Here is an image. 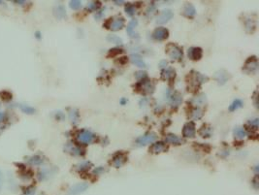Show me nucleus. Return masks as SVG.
I'll use <instances>...</instances> for the list:
<instances>
[{"mask_svg":"<svg viewBox=\"0 0 259 195\" xmlns=\"http://www.w3.org/2000/svg\"><path fill=\"white\" fill-rule=\"evenodd\" d=\"M43 161H44L43 158L40 156H32V157L29 158L28 162L31 165H40V164L43 163Z\"/></svg>","mask_w":259,"mask_h":195,"instance_id":"obj_25","label":"nucleus"},{"mask_svg":"<svg viewBox=\"0 0 259 195\" xmlns=\"http://www.w3.org/2000/svg\"><path fill=\"white\" fill-rule=\"evenodd\" d=\"M212 129L207 125L203 126L200 129V134L204 138H210L212 136Z\"/></svg>","mask_w":259,"mask_h":195,"instance_id":"obj_24","label":"nucleus"},{"mask_svg":"<svg viewBox=\"0 0 259 195\" xmlns=\"http://www.w3.org/2000/svg\"><path fill=\"white\" fill-rule=\"evenodd\" d=\"M92 164L90 162H88V161H84V162H81V163H79L76 168H77V170L79 171H84V170H88L89 169V167H91Z\"/></svg>","mask_w":259,"mask_h":195,"instance_id":"obj_27","label":"nucleus"},{"mask_svg":"<svg viewBox=\"0 0 259 195\" xmlns=\"http://www.w3.org/2000/svg\"><path fill=\"white\" fill-rule=\"evenodd\" d=\"M125 102H126V100H125V99H122V100H121V104H124Z\"/></svg>","mask_w":259,"mask_h":195,"instance_id":"obj_48","label":"nucleus"},{"mask_svg":"<svg viewBox=\"0 0 259 195\" xmlns=\"http://www.w3.org/2000/svg\"><path fill=\"white\" fill-rule=\"evenodd\" d=\"M166 52H167L172 60H180L183 57V50L174 44H170L166 48Z\"/></svg>","mask_w":259,"mask_h":195,"instance_id":"obj_1","label":"nucleus"},{"mask_svg":"<svg viewBox=\"0 0 259 195\" xmlns=\"http://www.w3.org/2000/svg\"><path fill=\"white\" fill-rule=\"evenodd\" d=\"M82 6V2L78 1V0H73V1H70V7L73 10H78L81 8Z\"/></svg>","mask_w":259,"mask_h":195,"instance_id":"obj_36","label":"nucleus"},{"mask_svg":"<svg viewBox=\"0 0 259 195\" xmlns=\"http://www.w3.org/2000/svg\"><path fill=\"white\" fill-rule=\"evenodd\" d=\"M124 26V19L122 18H117L115 19L114 21H113L110 24V29L117 31L121 29Z\"/></svg>","mask_w":259,"mask_h":195,"instance_id":"obj_13","label":"nucleus"},{"mask_svg":"<svg viewBox=\"0 0 259 195\" xmlns=\"http://www.w3.org/2000/svg\"><path fill=\"white\" fill-rule=\"evenodd\" d=\"M258 68V61L256 57H250L249 58V60L245 62V66H244V71L245 73H254Z\"/></svg>","mask_w":259,"mask_h":195,"instance_id":"obj_5","label":"nucleus"},{"mask_svg":"<svg viewBox=\"0 0 259 195\" xmlns=\"http://www.w3.org/2000/svg\"><path fill=\"white\" fill-rule=\"evenodd\" d=\"M195 124L194 122H187L183 126V137L185 138H194L195 136Z\"/></svg>","mask_w":259,"mask_h":195,"instance_id":"obj_6","label":"nucleus"},{"mask_svg":"<svg viewBox=\"0 0 259 195\" xmlns=\"http://www.w3.org/2000/svg\"><path fill=\"white\" fill-rule=\"evenodd\" d=\"M255 28V23L254 21H252V19H249L245 21V29H247L248 32H252Z\"/></svg>","mask_w":259,"mask_h":195,"instance_id":"obj_30","label":"nucleus"},{"mask_svg":"<svg viewBox=\"0 0 259 195\" xmlns=\"http://www.w3.org/2000/svg\"><path fill=\"white\" fill-rule=\"evenodd\" d=\"M69 147H70V149L68 150V151L70 153L74 154V156H81V154H83V150L81 149V147H74L72 145H69Z\"/></svg>","mask_w":259,"mask_h":195,"instance_id":"obj_29","label":"nucleus"},{"mask_svg":"<svg viewBox=\"0 0 259 195\" xmlns=\"http://www.w3.org/2000/svg\"><path fill=\"white\" fill-rule=\"evenodd\" d=\"M4 120H5V114L0 113V123H2Z\"/></svg>","mask_w":259,"mask_h":195,"instance_id":"obj_45","label":"nucleus"},{"mask_svg":"<svg viewBox=\"0 0 259 195\" xmlns=\"http://www.w3.org/2000/svg\"><path fill=\"white\" fill-rule=\"evenodd\" d=\"M122 52V50H121V49H117V48H115V49H112V50H110V52H109V56H117V55H119V53H121Z\"/></svg>","mask_w":259,"mask_h":195,"instance_id":"obj_37","label":"nucleus"},{"mask_svg":"<svg viewBox=\"0 0 259 195\" xmlns=\"http://www.w3.org/2000/svg\"><path fill=\"white\" fill-rule=\"evenodd\" d=\"M156 138H157V135L154 132H150V133L145 134V135H143L141 137H139L136 140V144L138 146H146L148 144L154 143L156 140Z\"/></svg>","mask_w":259,"mask_h":195,"instance_id":"obj_3","label":"nucleus"},{"mask_svg":"<svg viewBox=\"0 0 259 195\" xmlns=\"http://www.w3.org/2000/svg\"><path fill=\"white\" fill-rule=\"evenodd\" d=\"M54 15L56 19H61L63 18H65L66 16V11H65V8H64V6L62 5H57L56 7H55L54 9Z\"/></svg>","mask_w":259,"mask_h":195,"instance_id":"obj_15","label":"nucleus"},{"mask_svg":"<svg viewBox=\"0 0 259 195\" xmlns=\"http://www.w3.org/2000/svg\"><path fill=\"white\" fill-rule=\"evenodd\" d=\"M166 65H167V62H166V60H161V61L159 62V66H160L161 68H165Z\"/></svg>","mask_w":259,"mask_h":195,"instance_id":"obj_44","label":"nucleus"},{"mask_svg":"<svg viewBox=\"0 0 259 195\" xmlns=\"http://www.w3.org/2000/svg\"><path fill=\"white\" fill-rule=\"evenodd\" d=\"M19 108H21V110H22L24 114H27V115H32V114L35 113V109L32 108L31 106L21 105V106H19Z\"/></svg>","mask_w":259,"mask_h":195,"instance_id":"obj_31","label":"nucleus"},{"mask_svg":"<svg viewBox=\"0 0 259 195\" xmlns=\"http://www.w3.org/2000/svg\"><path fill=\"white\" fill-rule=\"evenodd\" d=\"M104 171V168L103 167H98V168H96V169L94 170V173L95 174H100V173H102Z\"/></svg>","mask_w":259,"mask_h":195,"instance_id":"obj_43","label":"nucleus"},{"mask_svg":"<svg viewBox=\"0 0 259 195\" xmlns=\"http://www.w3.org/2000/svg\"><path fill=\"white\" fill-rule=\"evenodd\" d=\"M98 2H96V1H91V2H89L88 3V9H89V10H91V11H93V10H96L97 8H98Z\"/></svg>","mask_w":259,"mask_h":195,"instance_id":"obj_38","label":"nucleus"},{"mask_svg":"<svg viewBox=\"0 0 259 195\" xmlns=\"http://www.w3.org/2000/svg\"><path fill=\"white\" fill-rule=\"evenodd\" d=\"M34 194H35V188L34 187L27 188V189H26L23 193V195H34Z\"/></svg>","mask_w":259,"mask_h":195,"instance_id":"obj_41","label":"nucleus"},{"mask_svg":"<svg viewBox=\"0 0 259 195\" xmlns=\"http://www.w3.org/2000/svg\"><path fill=\"white\" fill-rule=\"evenodd\" d=\"M168 35H169L168 30L164 27H158L152 33V37L155 40H158V41H162V40L168 38Z\"/></svg>","mask_w":259,"mask_h":195,"instance_id":"obj_8","label":"nucleus"},{"mask_svg":"<svg viewBox=\"0 0 259 195\" xmlns=\"http://www.w3.org/2000/svg\"><path fill=\"white\" fill-rule=\"evenodd\" d=\"M173 16H174V14H173V12L171 10H164L161 14L157 17L156 23H159V24H163L165 23L169 22L170 19L173 18Z\"/></svg>","mask_w":259,"mask_h":195,"instance_id":"obj_9","label":"nucleus"},{"mask_svg":"<svg viewBox=\"0 0 259 195\" xmlns=\"http://www.w3.org/2000/svg\"><path fill=\"white\" fill-rule=\"evenodd\" d=\"M203 116V112L200 110V109H194L193 111L191 112V117L193 118L194 119H199V118H201Z\"/></svg>","mask_w":259,"mask_h":195,"instance_id":"obj_33","label":"nucleus"},{"mask_svg":"<svg viewBox=\"0 0 259 195\" xmlns=\"http://www.w3.org/2000/svg\"><path fill=\"white\" fill-rule=\"evenodd\" d=\"M135 77H136L138 80H140V79H145L146 77H147V73H146V72H143V71L136 72Z\"/></svg>","mask_w":259,"mask_h":195,"instance_id":"obj_39","label":"nucleus"},{"mask_svg":"<svg viewBox=\"0 0 259 195\" xmlns=\"http://www.w3.org/2000/svg\"><path fill=\"white\" fill-rule=\"evenodd\" d=\"M16 4H19V5H23L25 3V1H18V0H17V1H15Z\"/></svg>","mask_w":259,"mask_h":195,"instance_id":"obj_46","label":"nucleus"},{"mask_svg":"<svg viewBox=\"0 0 259 195\" xmlns=\"http://www.w3.org/2000/svg\"><path fill=\"white\" fill-rule=\"evenodd\" d=\"M191 103L194 106H203L204 104H206V96L204 94H199V95L195 96L193 99L191 100Z\"/></svg>","mask_w":259,"mask_h":195,"instance_id":"obj_20","label":"nucleus"},{"mask_svg":"<svg viewBox=\"0 0 259 195\" xmlns=\"http://www.w3.org/2000/svg\"><path fill=\"white\" fill-rule=\"evenodd\" d=\"M88 188V184L86 183H82V184H77L75 185H73L69 189V195H78L80 193H83Z\"/></svg>","mask_w":259,"mask_h":195,"instance_id":"obj_7","label":"nucleus"},{"mask_svg":"<svg viewBox=\"0 0 259 195\" xmlns=\"http://www.w3.org/2000/svg\"><path fill=\"white\" fill-rule=\"evenodd\" d=\"M104 15V10H101V11H99L97 12L96 14H95V19H101Z\"/></svg>","mask_w":259,"mask_h":195,"instance_id":"obj_42","label":"nucleus"},{"mask_svg":"<svg viewBox=\"0 0 259 195\" xmlns=\"http://www.w3.org/2000/svg\"><path fill=\"white\" fill-rule=\"evenodd\" d=\"M243 101L240 99H236L233 101V103H232L230 106H229V110L230 111H236L238 110L239 108H241V107L243 106Z\"/></svg>","mask_w":259,"mask_h":195,"instance_id":"obj_26","label":"nucleus"},{"mask_svg":"<svg viewBox=\"0 0 259 195\" xmlns=\"http://www.w3.org/2000/svg\"><path fill=\"white\" fill-rule=\"evenodd\" d=\"M196 14V10L194 8V6L192 5V4H187L184 6V8H183V15L184 16H187L188 18H192V17H194Z\"/></svg>","mask_w":259,"mask_h":195,"instance_id":"obj_17","label":"nucleus"},{"mask_svg":"<svg viewBox=\"0 0 259 195\" xmlns=\"http://www.w3.org/2000/svg\"><path fill=\"white\" fill-rule=\"evenodd\" d=\"M125 12H126V14H127L128 16H133L135 14V7L133 5H131V4H128L127 6L125 7Z\"/></svg>","mask_w":259,"mask_h":195,"instance_id":"obj_35","label":"nucleus"},{"mask_svg":"<svg viewBox=\"0 0 259 195\" xmlns=\"http://www.w3.org/2000/svg\"><path fill=\"white\" fill-rule=\"evenodd\" d=\"M94 139H95V136L92 134V132H90L88 130H83L81 132H79L77 135L78 142L81 144H84V145L91 144L94 141Z\"/></svg>","mask_w":259,"mask_h":195,"instance_id":"obj_2","label":"nucleus"},{"mask_svg":"<svg viewBox=\"0 0 259 195\" xmlns=\"http://www.w3.org/2000/svg\"><path fill=\"white\" fill-rule=\"evenodd\" d=\"M215 79L220 85H224L229 79V74L225 70H220L215 74Z\"/></svg>","mask_w":259,"mask_h":195,"instance_id":"obj_10","label":"nucleus"},{"mask_svg":"<svg viewBox=\"0 0 259 195\" xmlns=\"http://www.w3.org/2000/svg\"><path fill=\"white\" fill-rule=\"evenodd\" d=\"M166 142L170 143L172 145H181L183 143V141L180 137H178L177 135H174V134H168L167 136H166Z\"/></svg>","mask_w":259,"mask_h":195,"instance_id":"obj_16","label":"nucleus"},{"mask_svg":"<svg viewBox=\"0 0 259 195\" xmlns=\"http://www.w3.org/2000/svg\"><path fill=\"white\" fill-rule=\"evenodd\" d=\"M107 40L109 42H112V43L117 44V45H122V40L118 36H116V35H109L107 37Z\"/></svg>","mask_w":259,"mask_h":195,"instance_id":"obj_32","label":"nucleus"},{"mask_svg":"<svg viewBox=\"0 0 259 195\" xmlns=\"http://www.w3.org/2000/svg\"><path fill=\"white\" fill-rule=\"evenodd\" d=\"M167 100L168 102L174 107H178L183 101V97L177 91H168L167 92Z\"/></svg>","mask_w":259,"mask_h":195,"instance_id":"obj_4","label":"nucleus"},{"mask_svg":"<svg viewBox=\"0 0 259 195\" xmlns=\"http://www.w3.org/2000/svg\"><path fill=\"white\" fill-rule=\"evenodd\" d=\"M0 97H1L4 101H10V100L12 99V94L9 91L3 90V91L0 92Z\"/></svg>","mask_w":259,"mask_h":195,"instance_id":"obj_34","label":"nucleus"},{"mask_svg":"<svg viewBox=\"0 0 259 195\" xmlns=\"http://www.w3.org/2000/svg\"><path fill=\"white\" fill-rule=\"evenodd\" d=\"M234 136L237 139H243L247 136V132L242 127H237V128L234 129Z\"/></svg>","mask_w":259,"mask_h":195,"instance_id":"obj_23","label":"nucleus"},{"mask_svg":"<svg viewBox=\"0 0 259 195\" xmlns=\"http://www.w3.org/2000/svg\"><path fill=\"white\" fill-rule=\"evenodd\" d=\"M152 153H160L164 151H166V147L162 142H158L152 145V147H150V150Z\"/></svg>","mask_w":259,"mask_h":195,"instance_id":"obj_19","label":"nucleus"},{"mask_svg":"<svg viewBox=\"0 0 259 195\" xmlns=\"http://www.w3.org/2000/svg\"><path fill=\"white\" fill-rule=\"evenodd\" d=\"M249 124L251 127H253L254 129H257V127H258V118H254V119H252V120H249Z\"/></svg>","mask_w":259,"mask_h":195,"instance_id":"obj_40","label":"nucleus"},{"mask_svg":"<svg viewBox=\"0 0 259 195\" xmlns=\"http://www.w3.org/2000/svg\"><path fill=\"white\" fill-rule=\"evenodd\" d=\"M142 90L146 93H152L154 90V85L150 81H145L142 83Z\"/></svg>","mask_w":259,"mask_h":195,"instance_id":"obj_18","label":"nucleus"},{"mask_svg":"<svg viewBox=\"0 0 259 195\" xmlns=\"http://www.w3.org/2000/svg\"><path fill=\"white\" fill-rule=\"evenodd\" d=\"M69 118L72 122H74L76 123L78 122V119H79V112L78 110L76 109H72L69 113Z\"/></svg>","mask_w":259,"mask_h":195,"instance_id":"obj_28","label":"nucleus"},{"mask_svg":"<svg viewBox=\"0 0 259 195\" xmlns=\"http://www.w3.org/2000/svg\"><path fill=\"white\" fill-rule=\"evenodd\" d=\"M176 76V72L175 70L172 68V67H166V68L162 71V79L164 80H172V79H174Z\"/></svg>","mask_w":259,"mask_h":195,"instance_id":"obj_14","label":"nucleus"},{"mask_svg":"<svg viewBox=\"0 0 259 195\" xmlns=\"http://www.w3.org/2000/svg\"><path fill=\"white\" fill-rule=\"evenodd\" d=\"M137 24H138L137 19H132V21L127 25V29H126V30H127L128 34L130 36H132V37H133V35H134V30H135V27L137 26Z\"/></svg>","mask_w":259,"mask_h":195,"instance_id":"obj_22","label":"nucleus"},{"mask_svg":"<svg viewBox=\"0 0 259 195\" xmlns=\"http://www.w3.org/2000/svg\"><path fill=\"white\" fill-rule=\"evenodd\" d=\"M115 3L116 4H122V3H124L123 1H115Z\"/></svg>","mask_w":259,"mask_h":195,"instance_id":"obj_47","label":"nucleus"},{"mask_svg":"<svg viewBox=\"0 0 259 195\" xmlns=\"http://www.w3.org/2000/svg\"><path fill=\"white\" fill-rule=\"evenodd\" d=\"M126 161V156L123 153H118L117 156H114L113 158V165H114L116 168H121Z\"/></svg>","mask_w":259,"mask_h":195,"instance_id":"obj_12","label":"nucleus"},{"mask_svg":"<svg viewBox=\"0 0 259 195\" xmlns=\"http://www.w3.org/2000/svg\"><path fill=\"white\" fill-rule=\"evenodd\" d=\"M202 50L200 48H190L188 50V57L192 60H199L202 57Z\"/></svg>","mask_w":259,"mask_h":195,"instance_id":"obj_11","label":"nucleus"},{"mask_svg":"<svg viewBox=\"0 0 259 195\" xmlns=\"http://www.w3.org/2000/svg\"><path fill=\"white\" fill-rule=\"evenodd\" d=\"M131 61H132V63H134L136 66L140 67V68H144V67H146V63L143 60V58L138 55L132 56H131Z\"/></svg>","mask_w":259,"mask_h":195,"instance_id":"obj_21","label":"nucleus"}]
</instances>
